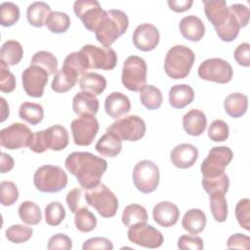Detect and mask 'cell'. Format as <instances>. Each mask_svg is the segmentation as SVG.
Masks as SVG:
<instances>
[{
    "label": "cell",
    "mask_w": 250,
    "mask_h": 250,
    "mask_svg": "<svg viewBox=\"0 0 250 250\" xmlns=\"http://www.w3.org/2000/svg\"><path fill=\"white\" fill-rule=\"evenodd\" d=\"M45 222L52 227L59 226L65 218V210L62 203L58 201L50 202L45 207Z\"/></svg>",
    "instance_id": "46"
},
{
    "label": "cell",
    "mask_w": 250,
    "mask_h": 250,
    "mask_svg": "<svg viewBox=\"0 0 250 250\" xmlns=\"http://www.w3.org/2000/svg\"><path fill=\"white\" fill-rule=\"evenodd\" d=\"M224 107L230 117L238 118L245 114L248 107V98L241 93H232L224 101Z\"/></svg>",
    "instance_id": "31"
},
{
    "label": "cell",
    "mask_w": 250,
    "mask_h": 250,
    "mask_svg": "<svg viewBox=\"0 0 250 250\" xmlns=\"http://www.w3.org/2000/svg\"><path fill=\"white\" fill-rule=\"evenodd\" d=\"M20 8L13 2H3L0 5V23L2 26H12L20 19Z\"/></svg>",
    "instance_id": "44"
},
{
    "label": "cell",
    "mask_w": 250,
    "mask_h": 250,
    "mask_svg": "<svg viewBox=\"0 0 250 250\" xmlns=\"http://www.w3.org/2000/svg\"><path fill=\"white\" fill-rule=\"evenodd\" d=\"M78 72L67 65H62L54 75L51 88L56 93H65L72 89L77 83Z\"/></svg>",
    "instance_id": "23"
},
{
    "label": "cell",
    "mask_w": 250,
    "mask_h": 250,
    "mask_svg": "<svg viewBox=\"0 0 250 250\" xmlns=\"http://www.w3.org/2000/svg\"><path fill=\"white\" fill-rule=\"evenodd\" d=\"M73 142L76 146H90L99 131V122L95 115H82L74 119L71 124Z\"/></svg>",
    "instance_id": "14"
},
{
    "label": "cell",
    "mask_w": 250,
    "mask_h": 250,
    "mask_svg": "<svg viewBox=\"0 0 250 250\" xmlns=\"http://www.w3.org/2000/svg\"><path fill=\"white\" fill-rule=\"evenodd\" d=\"M79 87L83 92L98 96L105 90L106 80L99 73L86 72L79 79Z\"/></svg>",
    "instance_id": "30"
},
{
    "label": "cell",
    "mask_w": 250,
    "mask_h": 250,
    "mask_svg": "<svg viewBox=\"0 0 250 250\" xmlns=\"http://www.w3.org/2000/svg\"><path fill=\"white\" fill-rule=\"evenodd\" d=\"M140 100L147 109H157L161 106L163 96L161 91L153 85H145L140 91Z\"/></svg>",
    "instance_id": "38"
},
{
    "label": "cell",
    "mask_w": 250,
    "mask_h": 250,
    "mask_svg": "<svg viewBox=\"0 0 250 250\" xmlns=\"http://www.w3.org/2000/svg\"><path fill=\"white\" fill-rule=\"evenodd\" d=\"M67 175L60 166L43 165L34 173L33 184L41 192H59L67 185Z\"/></svg>",
    "instance_id": "5"
},
{
    "label": "cell",
    "mask_w": 250,
    "mask_h": 250,
    "mask_svg": "<svg viewBox=\"0 0 250 250\" xmlns=\"http://www.w3.org/2000/svg\"><path fill=\"white\" fill-rule=\"evenodd\" d=\"M152 217L156 224L161 227L169 228L179 220L180 211L176 204L170 201H161L157 203L152 210Z\"/></svg>",
    "instance_id": "20"
},
{
    "label": "cell",
    "mask_w": 250,
    "mask_h": 250,
    "mask_svg": "<svg viewBox=\"0 0 250 250\" xmlns=\"http://www.w3.org/2000/svg\"><path fill=\"white\" fill-rule=\"evenodd\" d=\"M195 55L191 49L184 45H175L168 50L164 70L172 79L186 78L194 63Z\"/></svg>",
    "instance_id": "3"
},
{
    "label": "cell",
    "mask_w": 250,
    "mask_h": 250,
    "mask_svg": "<svg viewBox=\"0 0 250 250\" xmlns=\"http://www.w3.org/2000/svg\"><path fill=\"white\" fill-rule=\"evenodd\" d=\"M178 247L182 250H202L204 245L201 237L196 235H182L178 239Z\"/></svg>",
    "instance_id": "54"
},
{
    "label": "cell",
    "mask_w": 250,
    "mask_h": 250,
    "mask_svg": "<svg viewBox=\"0 0 250 250\" xmlns=\"http://www.w3.org/2000/svg\"><path fill=\"white\" fill-rule=\"evenodd\" d=\"M85 199L88 205L95 208L104 218H111L117 212L118 199L104 184L99 183L97 186L85 189Z\"/></svg>",
    "instance_id": "6"
},
{
    "label": "cell",
    "mask_w": 250,
    "mask_h": 250,
    "mask_svg": "<svg viewBox=\"0 0 250 250\" xmlns=\"http://www.w3.org/2000/svg\"><path fill=\"white\" fill-rule=\"evenodd\" d=\"M229 135V125L222 119L214 120L208 128V137L213 142H225Z\"/></svg>",
    "instance_id": "48"
},
{
    "label": "cell",
    "mask_w": 250,
    "mask_h": 250,
    "mask_svg": "<svg viewBox=\"0 0 250 250\" xmlns=\"http://www.w3.org/2000/svg\"><path fill=\"white\" fill-rule=\"evenodd\" d=\"M148 219L146 208L140 204H130L125 207L122 213V223L125 227H132L140 223H146Z\"/></svg>",
    "instance_id": "36"
},
{
    "label": "cell",
    "mask_w": 250,
    "mask_h": 250,
    "mask_svg": "<svg viewBox=\"0 0 250 250\" xmlns=\"http://www.w3.org/2000/svg\"><path fill=\"white\" fill-rule=\"evenodd\" d=\"M33 133L23 123L16 122L0 131V145L8 149H18L29 146Z\"/></svg>",
    "instance_id": "13"
},
{
    "label": "cell",
    "mask_w": 250,
    "mask_h": 250,
    "mask_svg": "<svg viewBox=\"0 0 250 250\" xmlns=\"http://www.w3.org/2000/svg\"><path fill=\"white\" fill-rule=\"evenodd\" d=\"M66 204L71 213H76L81 208L87 207L88 203L85 199V193L79 188H75L68 191L66 195Z\"/></svg>",
    "instance_id": "50"
},
{
    "label": "cell",
    "mask_w": 250,
    "mask_h": 250,
    "mask_svg": "<svg viewBox=\"0 0 250 250\" xmlns=\"http://www.w3.org/2000/svg\"><path fill=\"white\" fill-rule=\"evenodd\" d=\"M198 158V149L191 144H180L176 146L171 153L172 164L180 169H188L194 165Z\"/></svg>",
    "instance_id": "19"
},
{
    "label": "cell",
    "mask_w": 250,
    "mask_h": 250,
    "mask_svg": "<svg viewBox=\"0 0 250 250\" xmlns=\"http://www.w3.org/2000/svg\"><path fill=\"white\" fill-rule=\"evenodd\" d=\"M207 219L205 213L197 208L187 211L182 220V226L190 234L200 233L206 226Z\"/></svg>",
    "instance_id": "29"
},
{
    "label": "cell",
    "mask_w": 250,
    "mask_h": 250,
    "mask_svg": "<svg viewBox=\"0 0 250 250\" xmlns=\"http://www.w3.org/2000/svg\"><path fill=\"white\" fill-rule=\"evenodd\" d=\"M32 233V229L23 225H13L9 227L5 231L7 239L17 244L28 241L31 238Z\"/></svg>",
    "instance_id": "45"
},
{
    "label": "cell",
    "mask_w": 250,
    "mask_h": 250,
    "mask_svg": "<svg viewBox=\"0 0 250 250\" xmlns=\"http://www.w3.org/2000/svg\"><path fill=\"white\" fill-rule=\"evenodd\" d=\"M63 64L70 66L71 68L76 70L79 75H83L84 73H86V70H88L86 58L81 51L73 52L67 55L63 61Z\"/></svg>",
    "instance_id": "51"
},
{
    "label": "cell",
    "mask_w": 250,
    "mask_h": 250,
    "mask_svg": "<svg viewBox=\"0 0 250 250\" xmlns=\"http://www.w3.org/2000/svg\"><path fill=\"white\" fill-rule=\"evenodd\" d=\"M146 123L138 115H128L114 121L106 131L116 134L121 140L136 142L146 134Z\"/></svg>",
    "instance_id": "10"
},
{
    "label": "cell",
    "mask_w": 250,
    "mask_h": 250,
    "mask_svg": "<svg viewBox=\"0 0 250 250\" xmlns=\"http://www.w3.org/2000/svg\"><path fill=\"white\" fill-rule=\"evenodd\" d=\"M131 109L129 98L121 92H112L104 101V110L112 118H119Z\"/></svg>",
    "instance_id": "21"
},
{
    "label": "cell",
    "mask_w": 250,
    "mask_h": 250,
    "mask_svg": "<svg viewBox=\"0 0 250 250\" xmlns=\"http://www.w3.org/2000/svg\"><path fill=\"white\" fill-rule=\"evenodd\" d=\"M65 168L73 175L83 189L91 188L100 183L107 168L105 159L87 151H74L65 161Z\"/></svg>",
    "instance_id": "1"
},
{
    "label": "cell",
    "mask_w": 250,
    "mask_h": 250,
    "mask_svg": "<svg viewBox=\"0 0 250 250\" xmlns=\"http://www.w3.org/2000/svg\"><path fill=\"white\" fill-rule=\"evenodd\" d=\"M19 199V190L15 183L2 181L0 183V201L3 206H11Z\"/></svg>",
    "instance_id": "47"
},
{
    "label": "cell",
    "mask_w": 250,
    "mask_h": 250,
    "mask_svg": "<svg viewBox=\"0 0 250 250\" xmlns=\"http://www.w3.org/2000/svg\"><path fill=\"white\" fill-rule=\"evenodd\" d=\"M96 150L103 156L115 157L122 149V140L114 133L106 131L95 146Z\"/></svg>",
    "instance_id": "27"
},
{
    "label": "cell",
    "mask_w": 250,
    "mask_h": 250,
    "mask_svg": "<svg viewBox=\"0 0 250 250\" xmlns=\"http://www.w3.org/2000/svg\"><path fill=\"white\" fill-rule=\"evenodd\" d=\"M158 166L150 160L138 162L133 170V182L137 189L143 193H151L159 184Z\"/></svg>",
    "instance_id": "8"
},
{
    "label": "cell",
    "mask_w": 250,
    "mask_h": 250,
    "mask_svg": "<svg viewBox=\"0 0 250 250\" xmlns=\"http://www.w3.org/2000/svg\"><path fill=\"white\" fill-rule=\"evenodd\" d=\"M225 194L226 193L222 191H213L209 193L211 213L214 220L219 223L225 222L228 217V204Z\"/></svg>",
    "instance_id": "34"
},
{
    "label": "cell",
    "mask_w": 250,
    "mask_h": 250,
    "mask_svg": "<svg viewBox=\"0 0 250 250\" xmlns=\"http://www.w3.org/2000/svg\"><path fill=\"white\" fill-rule=\"evenodd\" d=\"M47 247L49 250H70L72 248V241L66 234L57 233L50 237Z\"/></svg>",
    "instance_id": "53"
},
{
    "label": "cell",
    "mask_w": 250,
    "mask_h": 250,
    "mask_svg": "<svg viewBox=\"0 0 250 250\" xmlns=\"http://www.w3.org/2000/svg\"><path fill=\"white\" fill-rule=\"evenodd\" d=\"M197 73L203 80L220 84L229 83L233 75L232 67L229 62L220 58L207 59L202 62L198 66Z\"/></svg>",
    "instance_id": "9"
},
{
    "label": "cell",
    "mask_w": 250,
    "mask_h": 250,
    "mask_svg": "<svg viewBox=\"0 0 250 250\" xmlns=\"http://www.w3.org/2000/svg\"><path fill=\"white\" fill-rule=\"evenodd\" d=\"M30 64L41 66L49 73V75H54L58 71V60L48 51L36 52L31 59Z\"/></svg>",
    "instance_id": "41"
},
{
    "label": "cell",
    "mask_w": 250,
    "mask_h": 250,
    "mask_svg": "<svg viewBox=\"0 0 250 250\" xmlns=\"http://www.w3.org/2000/svg\"><path fill=\"white\" fill-rule=\"evenodd\" d=\"M52 13L51 7L42 1L31 3L26 10V19L28 22L35 27H42Z\"/></svg>",
    "instance_id": "33"
},
{
    "label": "cell",
    "mask_w": 250,
    "mask_h": 250,
    "mask_svg": "<svg viewBox=\"0 0 250 250\" xmlns=\"http://www.w3.org/2000/svg\"><path fill=\"white\" fill-rule=\"evenodd\" d=\"M68 132L62 125H54L45 130L35 132L29 149L35 153H43L47 149L59 151L68 145Z\"/></svg>",
    "instance_id": "4"
},
{
    "label": "cell",
    "mask_w": 250,
    "mask_h": 250,
    "mask_svg": "<svg viewBox=\"0 0 250 250\" xmlns=\"http://www.w3.org/2000/svg\"><path fill=\"white\" fill-rule=\"evenodd\" d=\"M16 88L15 75L9 70L8 66L0 62V90L3 93H11Z\"/></svg>",
    "instance_id": "52"
},
{
    "label": "cell",
    "mask_w": 250,
    "mask_h": 250,
    "mask_svg": "<svg viewBox=\"0 0 250 250\" xmlns=\"http://www.w3.org/2000/svg\"><path fill=\"white\" fill-rule=\"evenodd\" d=\"M194 99V91L188 84H177L169 90V104L172 107L182 109Z\"/></svg>",
    "instance_id": "28"
},
{
    "label": "cell",
    "mask_w": 250,
    "mask_h": 250,
    "mask_svg": "<svg viewBox=\"0 0 250 250\" xmlns=\"http://www.w3.org/2000/svg\"><path fill=\"white\" fill-rule=\"evenodd\" d=\"M206 126V115L199 109H190L183 116L184 130L190 136H200L205 131Z\"/></svg>",
    "instance_id": "26"
},
{
    "label": "cell",
    "mask_w": 250,
    "mask_h": 250,
    "mask_svg": "<svg viewBox=\"0 0 250 250\" xmlns=\"http://www.w3.org/2000/svg\"><path fill=\"white\" fill-rule=\"evenodd\" d=\"M128 26L129 20L123 11L116 9L108 10L95 30L96 38L104 48H110L126 32Z\"/></svg>",
    "instance_id": "2"
},
{
    "label": "cell",
    "mask_w": 250,
    "mask_h": 250,
    "mask_svg": "<svg viewBox=\"0 0 250 250\" xmlns=\"http://www.w3.org/2000/svg\"><path fill=\"white\" fill-rule=\"evenodd\" d=\"M19 217L26 225L34 226L41 222L42 214L40 207L29 200L23 201L19 207Z\"/></svg>",
    "instance_id": "39"
},
{
    "label": "cell",
    "mask_w": 250,
    "mask_h": 250,
    "mask_svg": "<svg viewBox=\"0 0 250 250\" xmlns=\"http://www.w3.org/2000/svg\"><path fill=\"white\" fill-rule=\"evenodd\" d=\"M14 167V159L13 157L5 152L1 153L0 157V171L2 174H5L11 171Z\"/></svg>",
    "instance_id": "60"
},
{
    "label": "cell",
    "mask_w": 250,
    "mask_h": 250,
    "mask_svg": "<svg viewBox=\"0 0 250 250\" xmlns=\"http://www.w3.org/2000/svg\"><path fill=\"white\" fill-rule=\"evenodd\" d=\"M232 150L228 146H214L200 166L203 177H215L225 173L226 167L232 160Z\"/></svg>",
    "instance_id": "12"
},
{
    "label": "cell",
    "mask_w": 250,
    "mask_h": 250,
    "mask_svg": "<svg viewBox=\"0 0 250 250\" xmlns=\"http://www.w3.org/2000/svg\"><path fill=\"white\" fill-rule=\"evenodd\" d=\"M45 25L53 33H63L70 26V19L67 14L55 11L49 15Z\"/></svg>",
    "instance_id": "40"
},
{
    "label": "cell",
    "mask_w": 250,
    "mask_h": 250,
    "mask_svg": "<svg viewBox=\"0 0 250 250\" xmlns=\"http://www.w3.org/2000/svg\"><path fill=\"white\" fill-rule=\"evenodd\" d=\"M146 61L138 56H130L123 62L122 84L129 91L140 92L146 83Z\"/></svg>",
    "instance_id": "7"
},
{
    "label": "cell",
    "mask_w": 250,
    "mask_h": 250,
    "mask_svg": "<svg viewBox=\"0 0 250 250\" xmlns=\"http://www.w3.org/2000/svg\"><path fill=\"white\" fill-rule=\"evenodd\" d=\"M74 224L79 231L89 232L97 227V218L87 207H84L75 213Z\"/></svg>",
    "instance_id": "42"
},
{
    "label": "cell",
    "mask_w": 250,
    "mask_h": 250,
    "mask_svg": "<svg viewBox=\"0 0 250 250\" xmlns=\"http://www.w3.org/2000/svg\"><path fill=\"white\" fill-rule=\"evenodd\" d=\"M83 250H91V249H104L111 250L113 249L112 242L105 237H92L87 239L82 246Z\"/></svg>",
    "instance_id": "56"
},
{
    "label": "cell",
    "mask_w": 250,
    "mask_h": 250,
    "mask_svg": "<svg viewBox=\"0 0 250 250\" xmlns=\"http://www.w3.org/2000/svg\"><path fill=\"white\" fill-rule=\"evenodd\" d=\"M179 27L183 37L192 42L201 40L205 34V25L203 21L193 15L184 17L180 21Z\"/></svg>",
    "instance_id": "22"
},
{
    "label": "cell",
    "mask_w": 250,
    "mask_h": 250,
    "mask_svg": "<svg viewBox=\"0 0 250 250\" xmlns=\"http://www.w3.org/2000/svg\"><path fill=\"white\" fill-rule=\"evenodd\" d=\"M132 39L138 50L149 52L158 45L160 34L155 25L151 23H142L134 30Z\"/></svg>",
    "instance_id": "18"
},
{
    "label": "cell",
    "mask_w": 250,
    "mask_h": 250,
    "mask_svg": "<svg viewBox=\"0 0 250 250\" xmlns=\"http://www.w3.org/2000/svg\"><path fill=\"white\" fill-rule=\"evenodd\" d=\"M127 236L131 242L151 249L160 247L164 241L162 233L146 223H140L130 227Z\"/></svg>",
    "instance_id": "16"
},
{
    "label": "cell",
    "mask_w": 250,
    "mask_h": 250,
    "mask_svg": "<svg viewBox=\"0 0 250 250\" xmlns=\"http://www.w3.org/2000/svg\"><path fill=\"white\" fill-rule=\"evenodd\" d=\"M204 12L208 21L213 24V26L219 27L222 25L229 13V7L227 6L226 1L224 0H203Z\"/></svg>",
    "instance_id": "25"
},
{
    "label": "cell",
    "mask_w": 250,
    "mask_h": 250,
    "mask_svg": "<svg viewBox=\"0 0 250 250\" xmlns=\"http://www.w3.org/2000/svg\"><path fill=\"white\" fill-rule=\"evenodd\" d=\"M49 73L39 65L30 64L21 73L22 87L27 96L41 98L48 83Z\"/></svg>",
    "instance_id": "17"
},
{
    "label": "cell",
    "mask_w": 250,
    "mask_h": 250,
    "mask_svg": "<svg viewBox=\"0 0 250 250\" xmlns=\"http://www.w3.org/2000/svg\"><path fill=\"white\" fill-rule=\"evenodd\" d=\"M99 100L95 95L87 92L77 93L72 100V109L75 114L82 115H96L99 110Z\"/></svg>",
    "instance_id": "24"
},
{
    "label": "cell",
    "mask_w": 250,
    "mask_h": 250,
    "mask_svg": "<svg viewBox=\"0 0 250 250\" xmlns=\"http://www.w3.org/2000/svg\"><path fill=\"white\" fill-rule=\"evenodd\" d=\"M73 11L76 17L82 21L84 26L92 32H95L106 15V11L96 0H77L73 4Z\"/></svg>",
    "instance_id": "15"
},
{
    "label": "cell",
    "mask_w": 250,
    "mask_h": 250,
    "mask_svg": "<svg viewBox=\"0 0 250 250\" xmlns=\"http://www.w3.org/2000/svg\"><path fill=\"white\" fill-rule=\"evenodd\" d=\"M240 25L235 18V16L229 11L225 22L220 25L219 27H216V33L219 36V38L224 42H231L233 41L238 33H239Z\"/></svg>",
    "instance_id": "35"
},
{
    "label": "cell",
    "mask_w": 250,
    "mask_h": 250,
    "mask_svg": "<svg viewBox=\"0 0 250 250\" xmlns=\"http://www.w3.org/2000/svg\"><path fill=\"white\" fill-rule=\"evenodd\" d=\"M20 117L31 125L39 124L44 118L43 106L36 103L23 102L19 108Z\"/></svg>",
    "instance_id": "37"
},
{
    "label": "cell",
    "mask_w": 250,
    "mask_h": 250,
    "mask_svg": "<svg viewBox=\"0 0 250 250\" xmlns=\"http://www.w3.org/2000/svg\"><path fill=\"white\" fill-rule=\"evenodd\" d=\"M233 58L235 62L244 67L250 65V45L247 42L239 44L233 53Z\"/></svg>",
    "instance_id": "55"
},
{
    "label": "cell",
    "mask_w": 250,
    "mask_h": 250,
    "mask_svg": "<svg viewBox=\"0 0 250 250\" xmlns=\"http://www.w3.org/2000/svg\"><path fill=\"white\" fill-rule=\"evenodd\" d=\"M23 57V49L20 42L8 40L3 43L0 51V62L7 66L18 64Z\"/></svg>",
    "instance_id": "32"
},
{
    "label": "cell",
    "mask_w": 250,
    "mask_h": 250,
    "mask_svg": "<svg viewBox=\"0 0 250 250\" xmlns=\"http://www.w3.org/2000/svg\"><path fill=\"white\" fill-rule=\"evenodd\" d=\"M168 5L171 10L177 13H183L190 9L193 4L192 0H168Z\"/></svg>",
    "instance_id": "59"
},
{
    "label": "cell",
    "mask_w": 250,
    "mask_h": 250,
    "mask_svg": "<svg viewBox=\"0 0 250 250\" xmlns=\"http://www.w3.org/2000/svg\"><path fill=\"white\" fill-rule=\"evenodd\" d=\"M250 246V238L249 236L242 233H235L229 237L227 241L228 248H239L248 250Z\"/></svg>",
    "instance_id": "58"
},
{
    "label": "cell",
    "mask_w": 250,
    "mask_h": 250,
    "mask_svg": "<svg viewBox=\"0 0 250 250\" xmlns=\"http://www.w3.org/2000/svg\"><path fill=\"white\" fill-rule=\"evenodd\" d=\"M229 11L235 16L237 19L240 27H244L248 24L249 22V18H250V12L247 6L243 4H232L229 7Z\"/></svg>",
    "instance_id": "57"
},
{
    "label": "cell",
    "mask_w": 250,
    "mask_h": 250,
    "mask_svg": "<svg viewBox=\"0 0 250 250\" xmlns=\"http://www.w3.org/2000/svg\"><path fill=\"white\" fill-rule=\"evenodd\" d=\"M0 104H1V119H0V121L4 122L10 113L9 104H7V102L4 98H0Z\"/></svg>",
    "instance_id": "61"
},
{
    "label": "cell",
    "mask_w": 250,
    "mask_h": 250,
    "mask_svg": "<svg viewBox=\"0 0 250 250\" xmlns=\"http://www.w3.org/2000/svg\"><path fill=\"white\" fill-rule=\"evenodd\" d=\"M202 187L207 193L213 191H222L226 193L229 188V179L226 173L215 177H203Z\"/></svg>",
    "instance_id": "43"
},
{
    "label": "cell",
    "mask_w": 250,
    "mask_h": 250,
    "mask_svg": "<svg viewBox=\"0 0 250 250\" xmlns=\"http://www.w3.org/2000/svg\"><path fill=\"white\" fill-rule=\"evenodd\" d=\"M235 217L241 228L250 229V200L248 198L240 199L235 206Z\"/></svg>",
    "instance_id": "49"
},
{
    "label": "cell",
    "mask_w": 250,
    "mask_h": 250,
    "mask_svg": "<svg viewBox=\"0 0 250 250\" xmlns=\"http://www.w3.org/2000/svg\"><path fill=\"white\" fill-rule=\"evenodd\" d=\"M80 51L86 58L88 69L111 70L117 63V55L112 48H102L87 44Z\"/></svg>",
    "instance_id": "11"
}]
</instances>
